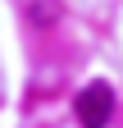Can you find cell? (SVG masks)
<instances>
[{"mask_svg":"<svg viewBox=\"0 0 123 128\" xmlns=\"http://www.w3.org/2000/svg\"><path fill=\"white\" fill-rule=\"evenodd\" d=\"M73 110H78L82 128H105L110 114H114V87L110 82H87L78 92V101H73Z\"/></svg>","mask_w":123,"mask_h":128,"instance_id":"obj_1","label":"cell"}]
</instances>
